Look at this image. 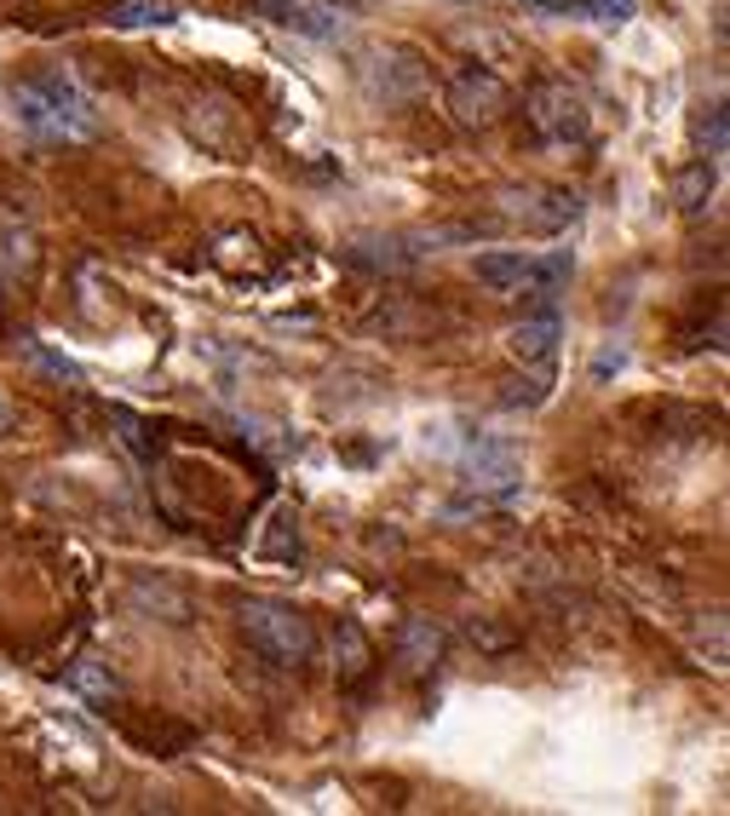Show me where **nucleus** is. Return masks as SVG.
I'll use <instances>...</instances> for the list:
<instances>
[{
  "instance_id": "obj_17",
  "label": "nucleus",
  "mask_w": 730,
  "mask_h": 816,
  "mask_svg": "<svg viewBox=\"0 0 730 816\" xmlns=\"http://www.w3.org/2000/svg\"><path fill=\"white\" fill-rule=\"evenodd\" d=\"M69 691H75V696H87V702H110V696L121 691V684H115V673L104 668V661L81 655V661L69 668Z\"/></svg>"
},
{
  "instance_id": "obj_7",
  "label": "nucleus",
  "mask_w": 730,
  "mask_h": 816,
  "mask_svg": "<svg viewBox=\"0 0 730 816\" xmlns=\"http://www.w3.org/2000/svg\"><path fill=\"white\" fill-rule=\"evenodd\" d=\"M270 23H283L294 35H311V41H334L340 23H345V0H259Z\"/></svg>"
},
{
  "instance_id": "obj_16",
  "label": "nucleus",
  "mask_w": 730,
  "mask_h": 816,
  "mask_svg": "<svg viewBox=\"0 0 730 816\" xmlns=\"http://www.w3.org/2000/svg\"><path fill=\"white\" fill-rule=\"evenodd\" d=\"M18 356H23V363H30V368H41V374H53V379H64V386H81V363H69V356L64 351H46L41 340H30V334H23L18 340Z\"/></svg>"
},
{
  "instance_id": "obj_22",
  "label": "nucleus",
  "mask_w": 730,
  "mask_h": 816,
  "mask_svg": "<svg viewBox=\"0 0 730 816\" xmlns=\"http://www.w3.org/2000/svg\"><path fill=\"white\" fill-rule=\"evenodd\" d=\"M627 368V351L621 345H604L598 356H593V379H610V374H621Z\"/></svg>"
},
{
  "instance_id": "obj_20",
  "label": "nucleus",
  "mask_w": 730,
  "mask_h": 816,
  "mask_svg": "<svg viewBox=\"0 0 730 816\" xmlns=\"http://www.w3.org/2000/svg\"><path fill=\"white\" fill-rule=\"evenodd\" d=\"M265 552H270V558H283V564H294V558H299V529H294V512H276V529H270Z\"/></svg>"
},
{
  "instance_id": "obj_12",
  "label": "nucleus",
  "mask_w": 730,
  "mask_h": 816,
  "mask_svg": "<svg viewBox=\"0 0 730 816\" xmlns=\"http://www.w3.org/2000/svg\"><path fill=\"white\" fill-rule=\"evenodd\" d=\"M374 668V644H368V632L357 621H340L334 627V673L340 684H363Z\"/></svg>"
},
{
  "instance_id": "obj_24",
  "label": "nucleus",
  "mask_w": 730,
  "mask_h": 816,
  "mask_svg": "<svg viewBox=\"0 0 730 816\" xmlns=\"http://www.w3.org/2000/svg\"><path fill=\"white\" fill-rule=\"evenodd\" d=\"M12 420H18V415H12V403L0 397V438H7V431H12Z\"/></svg>"
},
{
  "instance_id": "obj_14",
  "label": "nucleus",
  "mask_w": 730,
  "mask_h": 816,
  "mask_svg": "<svg viewBox=\"0 0 730 816\" xmlns=\"http://www.w3.org/2000/svg\"><path fill=\"white\" fill-rule=\"evenodd\" d=\"M569 253H541V260H530L523 265V283L512 288V294H530V299H541V305H552L564 294V283H569Z\"/></svg>"
},
{
  "instance_id": "obj_9",
  "label": "nucleus",
  "mask_w": 730,
  "mask_h": 816,
  "mask_svg": "<svg viewBox=\"0 0 730 816\" xmlns=\"http://www.w3.org/2000/svg\"><path fill=\"white\" fill-rule=\"evenodd\" d=\"M443 627L438 621H425V616H409L397 627V668L409 673V679H425L443 661Z\"/></svg>"
},
{
  "instance_id": "obj_10",
  "label": "nucleus",
  "mask_w": 730,
  "mask_h": 816,
  "mask_svg": "<svg viewBox=\"0 0 730 816\" xmlns=\"http://www.w3.org/2000/svg\"><path fill=\"white\" fill-rule=\"evenodd\" d=\"M558 311H535V317H523L512 334H507V351L518 356V363H552V351H558Z\"/></svg>"
},
{
  "instance_id": "obj_11",
  "label": "nucleus",
  "mask_w": 730,
  "mask_h": 816,
  "mask_svg": "<svg viewBox=\"0 0 730 816\" xmlns=\"http://www.w3.org/2000/svg\"><path fill=\"white\" fill-rule=\"evenodd\" d=\"M719 190V162L708 156H696L673 173V201H678V213H708V201Z\"/></svg>"
},
{
  "instance_id": "obj_23",
  "label": "nucleus",
  "mask_w": 730,
  "mask_h": 816,
  "mask_svg": "<svg viewBox=\"0 0 730 816\" xmlns=\"http://www.w3.org/2000/svg\"><path fill=\"white\" fill-rule=\"evenodd\" d=\"M472 639H477V644H489V650H507V644H512V632H500V627H477V621H472Z\"/></svg>"
},
{
  "instance_id": "obj_18",
  "label": "nucleus",
  "mask_w": 730,
  "mask_h": 816,
  "mask_svg": "<svg viewBox=\"0 0 730 816\" xmlns=\"http://www.w3.org/2000/svg\"><path fill=\"white\" fill-rule=\"evenodd\" d=\"M162 23H173L167 0H133V7L115 12V30H162Z\"/></svg>"
},
{
  "instance_id": "obj_13",
  "label": "nucleus",
  "mask_w": 730,
  "mask_h": 816,
  "mask_svg": "<svg viewBox=\"0 0 730 816\" xmlns=\"http://www.w3.org/2000/svg\"><path fill=\"white\" fill-rule=\"evenodd\" d=\"M523 265H530V253H518V247H489V253H477V260H472V276H477L489 294H512V288L523 283Z\"/></svg>"
},
{
  "instance_id": "obj_4",
  "label": "nucleus",
  "mask_w": 730,
  "mask_h": 816,
  "mask_svg": "<svg viewBox=\"0 0 730 816\" xmlns=\"http://www.w3.org/2000/svg\"><path fill=\"white\" fill-rule=\"evenodd\" d=\"M443 110L455 115L461 126H495L500 115L512 110V87L500 81L495 69H484V64H466L455 81H449V92H443Z\"/></svg>"
},
{
  "instance_id": "obj_1",
  "label": "nucleus",
  "mask_w": 730,
  "mask_h": 816,
  "mask_svg": "<svg viewBox=\"0 0 730 816\" xmlns=\"http://www.w3.org/2000/svg\"><path fill=\"white\" fill-rule=\"evenodd\" d=\"M12 110L18 121L41 139H92L98 115L87 104V92L69 75H41V81H18L12 87Z\"/></svg>"
},
{
  "instance_id": "obj_2",
  "label": "nucleus",
  "mask_w": 730,
  "mask_h": 816,
  "mask_svg": "<svg viewBox=\"0 0 730 816\" xmlns=\"http://www.w3.org/2000/svg\"><path fill=\"white\" fill-rule=\"evenodd\" d=\"M242 639L254 644L270 668H306L317 655V627L306 609H294L283 598H247L242 609Z\"/></svg>"
},
{
  "instance_id": "obj_5",
  "label": "nucleus",
  "mask_w": 730,
  "mask_h": 816,
  "mask_svg": "<svg viewBox=\"0 0 730 816\" xmlns=\"http://www.w3.org/2000/svg\"><path fill=\"white\" fill-rule=\"evenodd\" d=\"M466 489L477 500H512L523 489V466L512 443H472L466 454Z\"/></svg>"
},
{
  "instance_id": "obj_3",
  "label": "nucleus",
  "mask_w": 730,
  "mask_h": 816,
  "mask_svg": "<svg viewBox=\"0 0 730 816\" xmlns=\"http://www.w3.org/2000/svg\"><path fill=\"white\" fill-rule=\"evenodd\" d=\"M523 115H530V126L546 144H587L593 139V110L569 81H535L523 92Z\"/></svg>"
},
{
  "instance_id": "obj_15",
  "label": "nucleus",
  "mask_w": 730,
  "mask_h": 816,
  "mask_svg": "<svg viewBox=\"0 0 730 816\" xmlns=\"http://www.w3.org/2000/svg\"><path fill=\"white\" fill-rule=\"evenodd\" d=\"M690 150H696V156H708V162L725 156V104H719V98H714V104H696V115H690Z\"/></svg>"
},
{
  "instance_id": "obj_19",
  "label": "nucleus",
  "mask_w": 730,
  "mask_h": 816,
  "mask_svg": "<svg viewBox=\"0 0 730 816\" xmlns=\"http://www.w3.org/2000/svg\"><path fill=\"white\" fill-rule=\"evenodd\" d=\"M546 392H552V374H546V363H535V374L512 379V392H500V403L507 408H535V403H546Z\"/></svg>"
},
{
  "instance_id": "obj_6",
  "label": "nucleus",
  "mask_w": 730,
  "mask_h": 816,
  "mask_svg": "<svg viewBox=\"0 0 730 816\" xmlns=\"http://www.w3.org/2000/svg\"><path fill=\"white\" fill-rule=\"evenodd\" d=\"M500 213L518 219L523 231H569L582 219V196L575 190H507L500 196Z\"/></svg>"
},
{
  "instance_id": "obj_21",
  "label": "nucleus",
  "mask_w": 730,
  "mask_h": 816,
  "mask_svg": "<svg viewBox=\"0 0 730 816\" xmlns=\"http://www.w3.org/2000/svg\"><path fill=\"white\" fill-rule=\"evenodd\" d=\"M587 18H598V23H627V18H633V0H587Z\"/></svg>"
},
{
  "instance_id": "obj_8",
  "label": "nucleus",
  "mask_w": 730,
  "mask_h": 816,
  "mask_svg": "<svg viewBox=\"0 0 730 816\" xmlns=\"http://www.w3.org/2000/svg\"><path fill=\"white\" fill-rule=\"evenodd\" d=\"M128 598H133V609H139V616H150V621H167V627H185V621H196V598L185 593V586L162 581V575H133Z\"/></svg>"
}]
</instances>
